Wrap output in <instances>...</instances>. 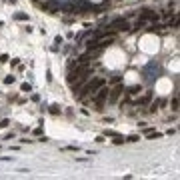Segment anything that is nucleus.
I'll use <instances>...</instances> for the list:
<instances>
[{
  "label": "nucleus",
  "instance_id": "1",
  "mask_svg": "<svg viewBox=\"0 0 180 180\" xmlns=\"http://www.w3.org/2000/svg\"><path fill=\"white\" fill-rule=\"evenodd\" d=\"M100 86H104V80H102V78H92L88 84H86L84 88L78 92V98H84V96H86L88 92H92V94H94V92L100 88Z\"/></svg>",
  "mask_w": 180,
  "mask_h": 180
},
{
  "label": "nucleus",
  "instance_id": "2",
  "mask_svg": "<svg viewBox=\"0 0 180 180\" xmlns=\"http://www.w3.org/2000/svg\"><path fill=\"white\" fill-rule=\"evenodd\" d=\"M108 28H110L112 32H126V30H130V24H128L126 18H116V20L110 22Z\"/></svg>",
  "mask_w": 180,
  "mask_h": 180
},
{
  "label": "nucleus",
  "instance_id": "3",
  "mask_svg": "<svg viewBox=\"0 0 180 180\" xmlns=\"http://www.w3.org/2000/svg\"><path fill=\"white\" fill-rule=\"evenodd\" d=\"M106 98H108V88H106V86H100V88L92 94V100H94V104H96L98 108L104 104V100H106Z\"/></svg>",
  "mask_w": 180,
  "mask_h": 180
},
{
  "label": "nucleus",
  "instance_id": "4",
  "mask_svg": "<svg viewBox=\"0 0 180 180\" xmlns=\"http://www.w3.org/2000/svg\"><path fill=\"white\" fill-rule=\"evenodd\" d=\"M40 8H42L44 12L54 14V12H58V10H60V4H58L56 0H42V2H40Z\"/></svg>",
  "mask_w": 180,
  "mask_h": 180
},
{
  "label": "nucleus",
  "instance_id": "5",
  "mask_svg": "<svg viewBox=\"0 0 180 180\" xmlns=\"http://www.w3.org/2000/svg\"><path fill=\"white\" fill-rule=\"evenodd\" d=\"M140 18L146 20V22H148V20H150V22H158L160 16H158L156 12H152V10H144V12H140Z\"/></svg>",
  "mask_w": 180,
  "mask_h": 180
},
{
  "label": "nucleus",
  "instance_id": "6",
  "mask_svg": "<svg viewBox=\"0 0 180 180\" xmlns=\"http://www.w3.org/2000/svg\"><path fill=\"white\" fill-rule=\"evenodd\" d=\"M122 90H124V86H122V84H116V86H114V90L110 92V98H108V100H110V102H116V100L120 98Z\"/></svg>",
  "mask_w": 180,
  "mask_h": 180
},
{
  "label": "nucleus",
  "instance_id": "7",
  "mask_svg": "<svg viewBox=\"0 0 180 180\" xmlns=\"http://www.w3.org/2000/svg\"><path fill=\"white\" fill-rule=\"evenodd\" d=\"M114 42V36L110 34V36H100L98 38V48H104V46H108V44H112Z\"/></svg>",
  "mask_w": 180,
  "mask_h": 180
},
{
  "label": "nucleus",
  "instance_id": "8",
  "mask_svg": "<svg viewBox=\"0 0 180 180\" xmlns=\"http://www.w3.org/2000/svg\"><path fill=\"white\" fill-rule=\"evenodd\" d=\"M90 56H92V52H86V54H82V56H80V58H78V60H76V64H78V66H88V62H90Z\"/></svg>",
  "mask_w": 180,
  "mask_h": 180
},
{
  "label": "nucleus",
  "instance_id": "9",
  "mask_svg": "<svg viewBox=\"0 0 180 180\" xmlns=\"http://www.w3.org/2000/svg\"><path fill=\"white\" fill-rule=\"evenodd\" d=\"M144 134H146V138H160V132H156L154 128H146Z\"/></svg>",
  "mask_w": 180,
  "mask_h": 180
},
{
  "label": "nucleus",
  "instance_id": "10",
  "mask_svg": "<svg viewBox=\"0 0 180 180\" xmlns=\"http://www.w3.org/2000/svg\"><path fill=\"white\" fill-rule=\"evenodd\" d=\"M86 46H88L90 52H92V50H96V48H98V40H96V38H88V40H86Z\"/></svg>",
  "mask_w": 180,
  "mask_h": 180
},
{
  "label": "nucleus",
  "instance_id": "11",
  "mask_svg": "<svg viewBox=\"0 0 180 180\" xmlns=\"http://www.w3.org/2000/svg\"><path fill=\"white\" fill-rule=\"evenodd\" d=\"M110 82H112V84H120V82H122V76H120V74H114V76L110 78Z\"/></svg>",
  "mask_w": 180,
  "mask_h": 180
},
{
  "label": "nucleus",
  "instance_id": "12",
  "mask_svg": "<svg viewBox=\"0 0 180 180\" xmlns=\"http://www.w3.org/2000/svg\"><path fill=\"white\" fill-rule=\"evenodd\" d=\"M150 98H152V94L148 92V94H146L144 98H140V100H138V104H146V102H150Z\"/></svg>",
  "mask_w": 180,
  "mask_h": 180
},
{
  "label": "nucleus",
  "instance_id": "13",
  "mask_svg": "<svg viewBox=\"0 0 180 180\" xmlns=\"http://www.w3.org/2000/svg\"><path fill=\"white\" fill-rule=\"evenodd\" d=\"M14 18H16V20H28V16H26L24 12H18V14H14Z\"/></svg>",
  "mask_w": 180,
  "mask_h": 180
},
{
  "label": "nucleus",
  "instance_id": "14",
  "mask_svg": "<svg viewBox=\"0 0 180 180\" xmlns=\"http://www.w3.org/2000/svg\"><path fill=\"white\" fill-rule=\"evenodd\" d=\"M170 106H172V110L176 112V110H178V98H172V102H170Z\"/></svg>",
  "mask_w": 180,
  "mask_h": 180
},
{
  "label": "nucleus",
  "instance_id": "15",
  "mask_svg": "<svg viewBox=\"0 0 180 180\" xmlns=\"http://www.w3.org/2000/svg\"><path fill=\"white\" fill-rule=\"evenodd\" d=\"M50 114H60V108H58L56 104H52V106H50Z\"/></svg>",
  "mask_w": 180,
  "mask_h": 180
},
{
  "label": "nucleus",
  "instance_id": "16",
  "mask_svg": "<svg viewBox=\"0 0 180 180\" xmlns=\"http://www.w3.org/2000/svg\"><path fill=\"white\" fill-rule=\"evenodd\" d=\"M20 88H22V92H30V84H28V82H24V84H22V86H20Z\"/></svg>",
  "mask_w": 180,
  "mask_h": 180
},
{
  "label": "nucleus",
  "instance_id": "17",
  "mask_svg": "<svg viewBox=\"0 0 180 180\" xmlns=\"http://www.w3.org/2000/svg\"><path fill=\"white\" fill-rule=\"evenodd\" d=\"M126 140H128V142H138V140H140V138H138V136H136V134H132V136H128V138H126Z\"/></svg>",
  "mask_w": 180,
  "mask_h": 180
},
{
  "label": "nucleus",
  "instance_id": "18",
  "mask_svg": "<svg viewBox=\"0 0 180 180\" xmlns=\"http://www.w3.org/2000/svg\"><path fill=\"white\" fill-rule=\"evenodd\" d=\"M146 24V20H142V18H138V22H136V28H142Z\"/></svg>",
  "mask_w": 180,
  "mask_h": 180
},
{
  "label": "nucleus",
  "instance_id": "19",
  "mask_svg": "<svg viewBox=\"0 0 180 180\" xmlns=\"http://www.w3.org/2000/svg\"><path fill=\"white\" fill-rule=\"evenodd\" d=\"M12 82H14V76H6L4 78V84H12Z\"/></svg>",
  "mask_w": 180,
  "mask_h": 180
},
{
  "label": "nucleus",
  "instance_id": "20",
  "mask_svg": "<svg viewBox=\"0 0 180 180\" xmlns=\"http://www.w3.org/2000/svg\"><path fill=\"white\" fill-rule=\"evenodd\" d=\"M138 90H140V88H138V86H134V88H130V92H128V94H136Z\"/></svg>",
  "mask_w": 180,
  "mask_h": 180
},
{
  "label": "nucleus",
  "instance_id": "21",
  "mask_svg": "<svg viewBox=\"0 0 180 180\" xmlns=\"http://www.w3.org/2000/svg\"><path fill=\"white\" fill-rule=\"evenodd\" d=\"M38 2H40V0H38Z\"/></svg>",
  "mask_w": 180,
  "mask_h": 180
}]
</instances>
